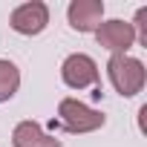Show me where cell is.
<instances>
[{
    "label": "cell",
    "mask_w": 147,
    "mask_h": 147,
    "mask_svg": "<svg viewBox=\"0 0 147 147\" xmlns=\"http://www.w3.org/2000/svg\"><path fill=\"white\" fill-rule=\"evenodd\" d=\"M107 75H110V84L115 87L118 95L124 98H133L144 90V81H147V69L138 58L133 55H110L107 61Z\"/></svg>",
    "instance_id": "cell-1"
},
{
    "label": "cell",
    "mask_w": 147,
    "mask_h": 147,
    "mask_svg": "<svg viewBox=\"0 0 147 147\" xmlns=\"http://www.w3.org/2000/svg\"><path fill=\"white\" fill-rule=\"evenodd\" d=\"M58 118H61L63 130H69V133H92V130L104 127V113L87 107L78 98H63L58 104Z\"/></svg>",
    "instance_id": "cell-2"
},
{
    "label": "cell",
    "mask_w": 147,
    "mask_h": 147,
    "mask_svg": "<svg viewBox=\"0 0 147 147\" xmlns=\"http://www.w3.org/2000/svg\"><path fill=\"white\" fill-rule=\"evenodd\" d=\"M61 78L72 90H87V87H95L98 90V63L90 55L75 52V55H69L61 63Z\"/></svg>",
    "instance_id": "cell-3"
},
{
    "label": "cell",
    "mask_w": 147,
    "mask_h": 147,
    "mask_svg": "<svg viewBox=\"0 0 147 147\" xmlns=\"http://www.w3.org/2000/svg\"><path fill=\"white\" fill-rule=\"evenodd\" d=\"M95 40L110 55H127L130 46L136 43V32H133V26L127 20L113 18V20H101V26L95 29Z\"/></svg>",
    "instance_id": "cell-4"
},
{
    "label": "cell",
    "mask_w": 147,
    "mask_h": 147,
    "mask_svg": "<svg viewBox=\"0 0 147 147\" xmlns=\"http://www.w3.org/2000/svg\"><path fill=\"white\" fill-rule=\"evenodd\" d=\"M9 26H12L18 35H40V32L49 26V6L40 3V0L20 3V6L12 12Z\"/></svg>",
    "instance_id": "cell-5"
},
{
    "label": "cell",
    "mask_w": 147,
    "mask_h": 147,
    "mask_svg": "<svg viewBox=\"0 0 147 147\" xmlns=\"http://www.w3.org/2000/svg\"><path fill=\"white\" fill-rule=\"evenodd\" d=\"M66 20L81 35L95 32L101 26V20H104V3L101 0H72L69 9H66Z\"/></svg>",
    "instance_id": "cell-6"
},
{
    "label": "cell",
    "mask_w": 147,
    "mask_h": 147,
    "mask_svg": "<svg viewBox=\"0 0 147 147\" xmlns=\"http://www.w3.org/2000/svg\"><path fill=\"white\" fill-rule=\"evenodd\" d=\"M12 144L15 147H61V138L49 136L38 121H20L12 130Z\"/></svg>",
    "instance_id": "cell-7"
},
{
    "label": "cell",
    "mask_w": 147,
    "mask_h": 147,
    "mask_svg": "<svg viewBox=\"0 0 147 147\" xmlns=\"http://www.w3.org/2000/svg\"><path fill=\"white\" fill-rule=\"evenodd\" d=\"M18 90H20V69H18V63L0 58V104L15 98Z\"/></svg>",
    "instance_id": "cell-8"
},
{
    "label": "cell",
    "mask_w": 147,
    "mask_h": 147,
    "mask_svg": "<svg viewBox=\"0 0 147 147\" xmlns=\"http://www.w3.org/2000/svg\"><path fill=\"white\" fill-rule=\"evenodd\" d=\"M130 26H133V32H136V40H138L141 46H147V6H141V9L136 12V20H133Z\"/></svg>",
    "instance_id": "cell-9"
}]
</instances>
